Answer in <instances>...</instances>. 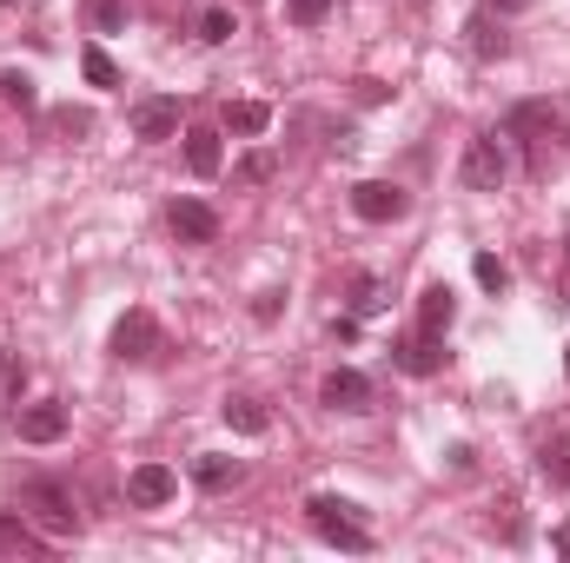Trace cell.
<instances>
[{
    "label": "cell",
    "mask_w": 570,
    "mask_h": 563,
    "mask_svg": "<svg viewBox=\"0 0 570 563\" xmlns=\"http://www.w3.org/2000/svg\"><path fill=\"white\" fill-rule=\"evenodd\" d=\"M266 179H279V152H266V146H253L239 166H233V186H266Z\"/></svg>",
    "instance_id": "obj_20"
},
{
    "label": "cell",
    "mask_w": 570,
    "mask_h": 563,
    "mask_svg": "<svg viewBox=\"0 0 570 563\" xmlns=\"http://www.w3.org/2000/svg\"><path fill=\"white\" fill-rule=\"evenodd\" d=\"M352 213H358L365 226H392V219L412 213V192L392 186V179H358V186H352Z\"/></svg>",
    "instance_id": "obj_6"
},
{
    "label": "cell",
    "mask_w": 570,
    "mask_h": 563,
    "mask_svg": "<svg viewBox=\"0 0 570 563\" xmlns=\"http://www.w3.org/2000/svg\"><path fill=\"white\" fill-rule=\"evenodd\" d=\"M325 13H332V0H285V20L292 27H318Z\"/></svg>",
    "instance_id": "obj_30"
},
{
    "label": "cell",
    "mask_w": 570,
    "mask_h": 563,
    "mask_svg": "<svg viewBox=\"0 0 570 563\" xmlns=\"http://www.w3.org/2000/svg\"><path fill=\"white\" fill-rule=\"evenodd\" d=\"M219 127H226V134H239V140H259V134L273 127V107H266V100H226Z\"/></svg>",
    "instance_id": "obj_13"
},
{
    "label": "cell",
    "mask_w": 570,
    "mask_h": 563,
    "mask_svg": "<svg viewBox=\"0 0 570 563\" xmlns=\"http://www.w3.org/2000/svg\"><path fill=\"white\" fill-rule=\"evenodd\" d=\"M40 551V531H33V517H0V557H33Z\"/></svg>",
    "instance_id": "obj_15"
},
{
    "label": "cell",
    "mask_w": 570,
    "mask_h": 563,
    "mask_svg": "<svg viewBox=\"0 0 570 563\" xmlns=\"http://www.w3.org/2000/svg\"><path fill=\"white\" fill-rule=\"evenodd\" d=\"M219 418L233 424V431H239V437H259V431H266V405H259V398H246V392H239V398H226V405H219Z\"/></svg>",
    "instance_id": "obj_16"
},
{
    "label": "cell",
    "mask_w": 570,
    "mask_h": 563,
    "mask_svg": "<svg viewBox=\"0 0 570 563\" xmlns=\"http://www.w3.org/2000/svg\"><path fill=\"white\" fill-rule=\"evenodd\" d=\"M20 437H27V444H60V437H67V405H60V398L27 405V412H20Z\"/></svg>",
    "instance_id": "obj_12"
},
{
    "label": "cell",
    "mask_w": 570,
    "mask_h": 563,
    "mask_svg": "<svg viewBox=\"0 0 570 563\" xmlns=\"http://www.w3.org/2000/svg\"><path fill=\"white\" fill-rule=\"evenodd\" d=\"M458 318V298H451V285H425V298H419V325L425 332H444Z\"/></svg>",
    "instance_id": "obj_19"
},
{
    "label": "cell",
    "mask_w": 570,
    "mask_h": 563,
    "mask_svg": "<svg viewBox=\"0 0 570 563\" xmlns=\"http://www.w3.org/2000/svg\"><path fill=\"white\" fill-rule=\"evenodd\" d=\"M345 305H352V318H372V312H385V279H372V273H352L345 279Z\"/></svg>",
    "instance_id": "obj_18"
},
{
    "label": "cell",
    "mask_w": 570,
    "mask_h": 563,
    "mask_svg": "<svg viewBox=\"0 0 570 563\" xmlns=\"http://www.w3.org/2000/svg\"><path fill=\"white\" fill-rule=\"evenodd\" d=\"M47 127H53L60 140H87V134H94V113H87V107H53Z\"/></svg>",
    "instance_id": "obj_26"
},
{
    "label": "cell",
    "mask_w": 570,
    "mask_h": 563,
    "mask_svg": "<svg viewBox=\"0 0 570 563\" xmlns=\"http://www.w3.org/2000/svg\"><path fill=\"white\" fill-rule=\"evenodd\" d=\"M166 226H173L179 246H213V239H219V213H213L206 199H173Z\"/></svg>",
    "instance_id": "obj_8"
},
{
    "label": "cell",
    "mask_w": 570,
    "mask_h": 563,
    "mask_svg": "<svg viewBox=\"0 0 570 563\" xmlns=\"http://www.w3.org/2000/svg\"><path fill=\"white\" fill-rule=\"evenodd\" d=\"M173 491H179V477H173L166 464H134V471H127V504H134V511L173 504Z\"/></svg>",
    "instance_id": "obj_10"
},
{
    "label": "cell",
    "mask_w": 570,
    "mask_h": 563,
    "mask_svg": "<svg viewBox=\"0 0 570 563\" xmlns=\"http://www.w3.org/2000/svg\"><path fill=\"white\" fill-rule=\"evenodd\" d=\"M114 358H120V365H153V358H166V332H159L153 312H127V318L114 325Z\"/></svg>",
    "instance_id": "obj_5"
},
{
    "label": "cell",
    "mask_w": 570,
    "mask_h": 563,
    "mask_svg": "<svg viewBox=\"0 0 570 563\" xmlns=\"http://www.w3.org/2000/svg\"><path fill=\"white\" fill-rule=\"evenodd\" d=\"M199 40H213V47L233 40V7H206V13H199Z\"/></svg>",
    "instance_id": "obj_28"
},
{
    "label": "cell",
    "mask_w": 570,
    "mask_h": 563,
    "mask_svg": "<svg viewBox=\"0 0 570 563\" xmlns=\"http://www.w3.org/2000/svg\"><path fill=\"white\" fill-rule=\"evenodd\" d=\"M80 73H87V87H120V67H114L107 47H87L80 53Z\"/></svg>",
    "instance_id": "obj_25"
},
{
    "label": "cell",
    "mask_w": 570,
    "mask_h": 563,
    "mask_svg": "<svg viewBox=\"0 0 570 563\" xmlns=\"http://www.w3.org/2000/svg\"><path fill=\"white\" fill-rule=\"evenodd\" d=\"M0 7H7V0H0Z\"/></svg>",
    "instance_id": "obj_34"
},
{
    "label": "cell",
    "mask_w": 570,
    "mask_h": 563,
    "mask_svg": "<svg viewBox=\"0 0 570 563\" xmlns=\"http://www.w3.org/2000/svg\"><path fill=\"white\" fill-rule=\"evenodd\" d=\"M558 551H564V557H570V524H564V531H558Z\"/></svg>",
    "instance_id": "obj_33"
},
{
    "label": "cell",
    "mask_w": 570,
    "mask_h": 563,
    "mask_svg": "<svg viewBox=\"0 0 570 563\" xmlns=\"http://www.w3.org/2000/svg\"><path fill=\"white\" fill-rule=\"evenodd\" d=\"M305 517H312V531H318L325 544H338V551H358V557H365V551L379 544V537H372V524L358 517V504H345V497H312V504H305Z\"/></svg>",
    "instance_id": "obj_1"
},
{
    "label": "cell",
    "mask_w": 570,
    "mask_h": 563,
    "mask_svg": "<svg viewBox=\"0 0 570 563\" xmlns=\"http://www.w3.org/2000/svg\"><path fill=\"white\" fill-rule=\"evenodd\" d=\"M134 134L140 140H173L179 134V100H166V93H153V100H134Z\"/></svg>",
    "instance_id": "obj_11"
},
{
    "label": "cell",
    "mask_w": 570,
    "mask_h": 563,
    "mask_svg": "<svg viewBox=\"0 0 570 563\" xmlns=\"http://www.w3.org/2000/svg\"><path fill=\"white\" fill-rule=\"evenodd\" d=\"M464 33H471V53H478V60H504V47H511V40H504V27H491L484 13H478Z\"/></svg>",
    "instance_id": "obj_23"
},
{
    "label": "cell",
    "mask_w": 570,
    "mask_h": 563,
    "mask_svg": "<svg viewBox=\"0 0 570 563\" xmlns=\"http://www.w3.org/2000/svg\"><path fill=\"white\" fill-rule=\"evenodd\" d=\"M538 477H544L551 491H570V437H544V451H538Z\"/></svg>",
    "instance_id": "obj_17"
},
{
    "label": "cell",
    "mask_w": 570,
    "mask_h": 563,
    "mask_svg": "<svg viewBox=\"0 0 570 563\" xmlns=\"http://www.w3.org/2000/svg\"><path fill=\"white\" fill-rule=\"evenodd\" d=\"M87 13H94L100 33H120V27H127V7H120V0H87Z\"/></svg>",
    "instance_id": "obj_29"
},
{
    "label": "cell",
    "mask_w": 570,
    "mask_h": 563,
    "mask_svg": "<svg viewBox=\"0 0 570 563\" xmlns=\"http://www.w3.org/2000/svg\"><path fill=\"white\" fill-rule=\"evenodd\" d=\"M20 517H33L47 537H73L80 531V511H73V497L60 491V484H20Z\"/></svg>",
    "instance_id": "obj_4"
},
{
    "label": "cell",
    "mask_w": 570,
    "mask_h": 563,
    "mask_svg": "<svg viewBox=\"0 0 570 563\" xmlns=\"http://www.w3.org/2000/svg\"><path fill=\"white\" fill-rule=\"evenodd\" d=\"M20 392H27V365L0 352V412H20Z\"/></svg>",
    "instance_id": "obj_24"
},
{
    "label": "cell",
    "mask_w": 570,
    "mask_h": 563,
    "mask_svg": "<svg viewBox=\"0 0 570 563\" xmlns=\"http://www.w3.org/2000/svg\"><path fill=\"white\" fill-rule=\"evenodd\" d=\"M0 100H7V107H20V113H33V107H40V93H33V73H20V67H0Z\"/></svg>",
    "instance_id": "obj_22"
},
{
    "label": "cell",
    "mask_w": 570,
    "mask_h": 563,
    "mask_svg": "<svg viewBox=\"0 0 570 563\" xmlns=\"http://www.w3.org/2000/svg\"><path fill=\"white\" fill-rule=\"evenodd\" d=\"M193 477H199V491H226V484H239V457H219V451H206V457L193 464Z\"/></svg>",
    "instance_id": "obj_21"
},
{
    "label": "cell",
    "mask_w": 570,
    "mask_h": 563,
    "mask_svg": "<svg viewBox=\"0 0 570 563\" xmlns=\"http://www.w3.org/2000/svg\"><path fill=\"white\" fill-rule=\"evenodd\" d=\"M564 365H570V358H564Z\"/></svg>",
    "instance_id": "obj_35"
},
{
    "label": "cell",
    "mask_w": 570,
    "mask_h": 563,
    "mask_svg": "<svg viewBox=\"0 0 570 563\" xmlns=\"http://www.w3.org/2000/svg\"><path fill=\"white\" fill-rule=\"evenodd\" d=\"M279 298H285V292H259V305H253V318H259V325H273V318H279Z\"/></svg>",
    "instance_id": "obj_31"
},
{
    "label": "cell",
    "mask_w": 570,
    "mask_h": 563,
    "mask_svg": "<svg viewBox=\"0 0 570 563\" xmlns=\"http://www.w3.org/2000/svg\"><path fill=\"white\" fill-rule=\"evenodd\" d=\"M471 273H478L484 292H504V285H511V266H504L498 253H478V259H471Z\"/></svg>",
    "instance_id": "obj_27"
},
{
    "label": "cell",
    "mask_w": 570,
    "mask_h": 563,
    "mask_svg": "<svg viewBox=\"0 0 570 563\" xmlns=\"http://www.w3.org/2000/svg\"><path fill=\"white\" fill-rule=\"evenodd\" d=\"M504 179H511L504 140H498V134H471V140H464V159H458V186H464V192H498Z\"/></svg>",
    "instance_id": "obj_2"
},
{
    "label": "cell",
    "mask_w": 570,
    "mask_h": 563,
    "mask_svg": "<svg viewBox=\"0 0 570 563\" xmlns=\"http://www.w3.org/2000/svg\"><path fill=\"white\" fill-rule=\"evenodd\" d=\"M186 166H193L199 179H213V172L226 166V152H219V134H213V127H186Z\"/></svg>",
    "instance_id": "obj_14"
},
{
    "label": "cell",
    "mask_w": 570,
    "mask_h": 563,
    "mask_svg": "<svg viewBox=\"0 0 570 563\" xmlns=\"http://www.w3.org/2000/svg\"><path fill=\"white\" fill-rule=\"evenodd\" d=\"M551 134H558V113H551L544 100H524V107H511V120H504V140L524 146V166H531V172H544Z\"/></svg>",
    "instance_id": "obj_3"
},
{
    "label": "cell",
    "mask_w": 570,
    "mask_h": 563,
    "mask_svg": "<svg viewBox=\"0 0 570 563\" xmlns=\"http://www.w3.org/2000/svg\"><path fill=\"white\" fill-rule=\"evenodd\" d=\"M318 398H325V412H372V378L365 372H352V365H338L325 385H318Z\"/></svg>",
    "instance_id": "obj_9"
},
{
    "label": "cell",
    "mask_w": 570,
    "mask_h": 563,
    "mask_svg": "<svg viewBox=\"0 0 570 563\" xmlns=\"http://www.w3.org/2000/svg\"><path fill=\"white\" fill-rule=\"evenodd\" d=\"M484 7H498V13H524L531 0H484Z\"/></svg>",
    "instance_id": "obj_32"
},
{
    "label": "cell",
    "mask_w": 570,
    "mask_h": 563,
    "mask_svg": "<svg viewBox=\"0 0 570 563\" xmlns=\"http://www.w3.org/2000/svg\"><path fill=\"white\" fill-rule=\"evenodd\" d=\"M392 365L399 372H412V378H431V372H444V332H405L399 345H392Z\"/></svg>",
    "instance_id": "obj_7"
}]
</instances>
